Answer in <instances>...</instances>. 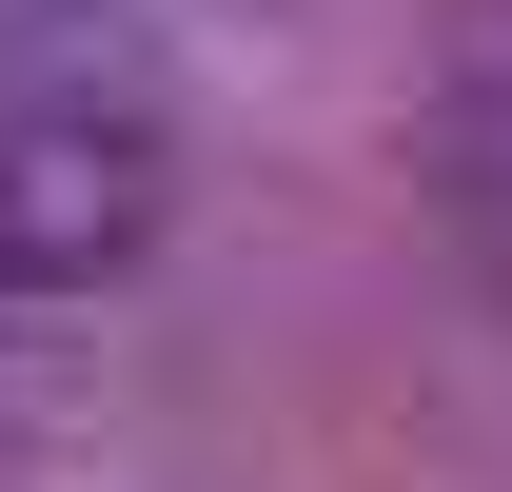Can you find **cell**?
<instances>
[{
  "label": "cell",
  "mask_w": 512,
  "mask_h": 492,
  "mask_svg": "<svg viewBox=\"0 0 512 492\" xmlns=\"http://www.w3.org/2000/svg\"><path fill=\"white\" fill-rule=\"evenodd\" d=\"M60 20H99V0H0V40H60Z\"/></svg>",
  "instance_id": "7a4b0ae2"
},
{
  "label": "cell",
  "mask_w": 512,
  "mask_h": 492,
  "mask_svg": "<svg viewBox=\"0 0 512 492\" xmlns=\"http://www.w3.org/2000/svg\"><path fill=\"white\" fill-rule=\"evenodd\" d=\"M178 217V138L99 119V99H0V315H60L99 276H138Z\"/></svg>",
  "instance_id": "6da1fadb"
}]
</instances>
